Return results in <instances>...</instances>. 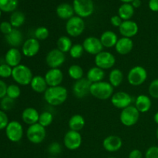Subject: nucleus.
<instances>
[{
    "label": "nucleus",
    "instance_id": "a18cd8bd",
    "mask_svg": "<svg viewBox=\"0 0 158 158\" xmlns=\"http://www.w3.org/2000/svg\"><path fill=\"white\" fill-rule=\"evenodd\" d=\"M145 158H158V147H150L145 153Z\"/></svg>",
    "mask_w": 158,
    "mask_h": 158
},
{
    "label": "nucleus",
    "instance_id": "5fc2aeb1",
    "mask_svg": "<svg viewBox=\"0 0 158 158\" xmlns=\"http://www.w3.org/2000/svg\"><path fill=\"white\" fill-rule=\"evenodd\" d=\"M120 1L123 3H131L133 0H120Z\"/></svg>",
    "mask_w": 158,
    "mask_h": 158
},
{
    "label": "nucleus",
    "instance_id": "6e6552de",
    "mask_svg": "<svg viewBox=\"0 0 158 158\" xmlns=\"http://www.w3.org/2000/svg\"><path fill=\"white\" fill-rule=\"evenodd\" d=\"M140 113L134 106H128L122 110L120 114V120L125 127H133L138 122Z\"/></svg>",
    "mask_w": 158,
    "mask_h": 158
},
{
    "label": "nucleus",
    "instance_id": "c85d7f7f",
    "mask_svg": "<svg viewBox=\"0 0 158 158\" xmlns=\"http://www.w3.org/2000/svg\"><path fill=\"white\" fill-rule=\"evenodd\" d=\"M85 124H86V120H85L84 117L80 114L73 115L69 120V123H68L69 130L78 131V132H80L82 129H83Z\"/></svg>",
    "mask_w": 158,
    "mask_h": 158
},
{
    "label": "nucleus",
    "instance_id": "72a5a7b5",
    "mask_svg": "<svg viewBox=\"0 0 158 158\" xmlns=\"http://www.w3.org/2000/svg\"><path fill=\"white\" fill-rule=\"evenodd\" d=\"M83 74H84V71L80 65H71L68 69V75L75 81L83 78Z\"/></svg>",
    "mask_w": 158,
    "mask_h": 158
},
{
    "label": "nucleus",
    "instance_id": "9b49d317",
    "mask_svg": "<svg viewBox=\"0 0 158 158\" xmlns=\"http://www.w3.org/2000/svg\"><path fill=\"white\" fill-rule=\"evenodd\" d=\"M82 136L78 131H74L69 130L66 133L63 137V144L65 148L69 151H76L79 149L82 144Z\"/></svg>",
    "mask_w": 158,
    "mask_h": 158
},
{
    "label": "nucleus",
    "instance_id": "09e8293b",
    "mask_svg": "<svg viewBox=\"0 0 158 158\" xmlns=\"http://www.w3.org/2000/svg\"><path fill=\"white\" fill-rule=\"evenodd\" d=\"M7 84L5 83L3 80H0V100L6 96V92H7Z\"/></svg>",
    "mask_w": 158,
    "mask_h": 158
},
{
    "label": "nucleus",
    "instance_id": "39448f33",
    "mask_svg": "<svg viewBox=\"0 0 158 158\" xmlns=\"http://www.w3.org/2000/svg\"><path fill=\"white\" fill-rule=\"evenodd\" d=\"M148 79V71L141 66L131 68L127 74V81L131 86H138L143 84Z\"/></svg>",
    "mask_w": 158,
    "mask_h": 158
},
{
    "label": "nucleus",
    "instance_id": "f8f14e48",
    "mask_svg": "<svg viewBox=\"0 0 158 158\" xmlns=\"http://www.w3.org/2000/svg\"><path fill=\"white\" fill-rule=\"evenodd\" d=\"M66 61V55L58 49H53L49 51L46 56V65L49 69L60 68Z\"/></svg>",
    "mask_w": 158,
    "mask_h": 158
},
{
    "label": "nucleus",
    "instance_id": "473e14b6",
    "mask_svg": "<svg viewBox=\"0 0 158 158\" xmlns=\"http://www.w3.org/2000/svg\"><path fill=\"white\" fill-rule=\"evenodd\" d=\"M25 21H26V16L23 12H20V11H15L12 13L10 15V20L9 23L12 26V27L17 29V28L20 27L24 24Z\"/></svg>",
    "mask_w": 158,
    "mask_h": 158
},
{
    "label": "nucleus",
    "instance_id": "f3484780",
    "mask_svg": "<svg viewBox=\"0 0 158 158\" xmlns=\"http://www.w3.org/2000/svg\"><path fill=\"white\" fill-rule=\"evenodd\" d=\"M44 77L49 87L60 86L63 80V71L60 68L49 69L46 73Z\"/></svg>",
    "mask_w": 158,
    "mask_h": 158
},
{
    "label": "nucleus",
    "instance_id": "f704fd0d",
    "mask_svg": "<svg viewBox=\"0 0 158 158\" xmlns=\"http://www.w3.org/2000/svg\"><path fill=\"white\" fill-rule=\"evenodd\" d=\"M19 0H0V9L2 12H13L18 7Z\"/></svg>",
    "mask_w": 158,
    "mask_h": 158
},
{
    "label": "nucleus",
    "instance_id": "0eeeda50",
    "mask_svg": "<svg viewBox=\"0 0 158 158\" xmlns=\"http://www.w3.org/2000/svg\"><path fill=\"white\" fill-rule=\"evenodd\" d=\"M74 12L80 18H87L94 12L93 0H73V2Z\"/></svg>",
    "mask_w": 158,
    "mask_h": 158
},
{
    "label": "nucleus",
    "instance_id": "f03ea898",
    "mask_svg": "<svg viewBox=\"0 0 158 158\" xmlns=\"http://www.w3.org/2000/svg\"><path fill=\"white\" fill-rule=\"evenodd\" d=\"M114 90V87L106 81H101L92 83L90 86V94L95 98L101 100H106L111 98Z\"/></svg>",
    "mask_w": 158,
    "mask_h": 158
},
{
    "label": "nucleus",
    "instance_id": "c9c22d12",
    "mask_svg": "<svg viewBox=\"0 0 158 158\" xmlns=\"http://www.w3.org/2000/svg\"><path fill=\"white\" fill-rule=\"evenodd\" d=\"M52 121H53V115L52 113L49 111H44L40 114L38 123L45 128L52 124Z\"/></svg>",
    "mask_w": 158,
    "mask_h": 158
},
{
    "label": "nucleus",
    "instance_id": "c756f323",
    "mask_svg": "<svg viewBox=\"0 0 158 158\" xmlns=\"http://www.w3.org/2000/svg\"><path fill=\"white\" fill-rule=\"evenodd\" d=\"M134 9L131 3H123L118 9V15L123 21L131 20L134 15Z\"/></svg>",
    "mask_w": 158,
    "mask_h": 158
},
{
    "label": "nucleus",
    "instance_id": "5701e85b",
    "mask_svg": "<svg viewBox=\"0 0 158 158\" xmlns=\"http://www.w3.org/2000/svg\"><path fill=\"white\" fill-rule=\"evenodd\" d=\"M151 105H152V102H151V98L145 94H140L137 96L134 102V106L141 114L148 112L151 110Z\"/></svg>",
    "mask_w": 158,
    "mask_h": 158
},
{
    "label": "nucleus",
    "instance_id": "603ef678",
    "mask_svg": "<svg viewBox=\"0 0 158 158\" xmlns=\"http://www.w3.org/2000/svg\"><path fill=\"white\" fill-rule=\"evenodd\" d=\"M131 4L132 5L134 9H138L141 6V1L140 0H133Z\"/></svg>",
    "mask_w": 158,
    "mask_h": 158
},
{
    "label": "nucleus",
    "instance_id": "49530a36",
    "mask_svg": "<svg viewBox=\"0 0 158 158\" xmlns=\"http://www.w3.org/2000/svg\"><path fill=\"white\" fill-rule=\"evenodd\" d=\"M9 123V121L7 114L5 111L0 110V130L6 129Z\"/></svg>",
    "mask_w": 158,
    "mask_h": 158
},
{
    "label": "nucleus",
    "instance_id": "423d86ee",
    "mask_svg": "<svg viewBox=\"0 0 158 158\" xmlns=\"http://www.w3.org/2000/svg\"><path fill=\"white\" fill-rule=\"evenodd\" d=\"M46 136V128L37 123L29 126L26 131V137L29 142L34 144L43 143Z\"/></svg>",
    "mask_w": 158,
    "mask_h": 158
},
{
    "label": "nucleus",
    "instance_id": "13d9d810",
    "mask_svg": "<svg viewBox=\"0 0 158 158\" xmlns=\"http://www.w3.org/2000/svg\"><path fill=\"white\" fill-rule=\"evenodd\" d=\"M49 158H57V157H49Z\"/></svg>",
    "mask_w": 158,
    "mask_h": 158
},
{
    "label": "nucleus",
    "instance_id": "e433bc0d",
    "mask_svg": "<svg viewBox=\"0 0 158 158\" xmlns=\"http://www.w3.org/2000/svg\"><path fill=\"white\" fill-rule=\"evenodd\" d=\"M21 94V89L20 87L16 84H10L7 87V92L6 96L12 100H16L19 98Z\"/></svg>",
    "mask_w": 158,
    "mask_h": 158
},
{
    "label": "nucleus",
    "instance_id": "1a4fd4ad",
    "mask_svg": "<svg viewBox=\"0 0 158 158\" xmlns=\"http://www.w3.org/2000/svg\"><path fill=\"white\" fill-rule=\"evenodd\" d=\"M94 62L96 66L105 70L114 67L116 63V58L111 52L103 50L95 56Z\"/></svg>",
    "mask_w": 158,
    "mask_h": 158
},
{
    "label": "nucleus",
    "instance_id": "4be33fe9",
    "mask_svg": "<svg viewBox=\"0 0 158 158\" xmlns=\"http://www.w3.org/2000/svg\"><path fill=\"white\" fill-rule=\"evenodd\" d=\"M6 42L12 48H17L23 44V35L22 32L19 29L14 28L12 32L8 35H5Z\"/></svg>",
    "mask_w": 158,
    "mask_h": 158
},
{
    "label": "nucleus",
    "instance_id": "b1692460",
    "mask_svg": "<svg viewBox=\"0 0 158 158\" xmlns=\"http://www.w3.org/2000/svg\"><path fill=\"white\" fill-rule=\"evenodd\" d=\"M40 118V114L33 107H27L22 113V120L29 126L37 123Z\"/></svg>",
    "mask_w": 158,
    "mask_h": 158
},
{
    "label": "nucleus",
    "instance_id": "864d4df0",
    "mask_svg": "<svg viewBox=\"0 0 158 158\" xmlns=\"http://www.w3.org/2000/svg\"><path fill=\"white\" fill-rule=\"evenodd\" d=\"M154 120L156 123L158 125V112L156 113L154 116Z\"/></svg>",
    "mask_w": 158,
    "mask_h": 158
},
{
    "label": "nucleus",
    "instance_id": "7ed1b4c3",
    "mask_svg": "<svg viewBox=\"0 0 158 158\" xmlns=\"http://www.w3.org/2000/svg\"><path fill=\"white\" fill-rule=\"evenodd\" d=\"M12 77L14 81L21 86H27L30 84L33 76L30 68L23 64H20L12 68Z\"/></svg>",
    "mask_w": 158,
    "mask_h": 158
},
{
    "label": "nucleus",
    "instance_id": "052dcab7",
    "mask_svg": "<svg viewBox=\"0 0 158 158\" xmlns=\"http://www.w3.org/2000/svg\"><path fill=\"white\" fill-rule=\"evenodd\" d=\"M157 43H158V37H157Z\"/></svg>",
    "mask_w": 158,
    "mask_h": 158
},
{
    "label": "nucleus",
    "instance_id": "3c124183",
    "mask_svg": "<svg viewBox=\"0 0 158 158\" xmlns=\"http://www.w3.org/2000/svg\"><path fill=\"white\" fill-rule=\"evenodd\" d=\"M148 6L153 12H158V0H150Z\"/></svg>",
    "mask_w": 158,
    "mask_h": 158
},
{
    "label": "nucleus",
    "instance_id": "bb28decb",
    "mask_svg": "<svg viewBox=\"0 0 158 158\" xmlns=\"http://www.w3.org/2000/svg\"><path fill=\"white\" fill-rule=\"evenodd\" d=\"M29 85L32 90L37 94H44L49 87L46 80H45V77H42V76L33 77Z\"/></svg>",
    "mask_w": 158,
    "mask_h": 158
},
{
    "label": "nucleus",
    "instance_id": "cd10ccee",
    "mask_svg": "<svg viewBox=\"0 0 158 158\" xmlns=\"http://www.w3.org/2000/svg\"><path fill=\"white\" fill-rule=\"evenodd\" d=\"M105 77V72L103 69L94 66L91 67L86 73V79L90 82L91 83H98V82L103 81Z\"/></svg>",
    "mask_w": 158,
    "mask_h": 158
},
{
    "label": "nucleus",
    "instance_id": "6ab92c4d",
    "mask_svg": "<svg viewBox=\"0 0 158 158\" xmlns=\"http://www.w3.org/2000/svg\"><path fill=\"white\" fill-rule=\"evenodd\" d=\"M123 146V140L117 135H110L103 141V147L108 152H117Z\"/></svg>",
    "mask_w": 158,
    "mask_h": 158
},
{
    "label": "nucleus",
    "instance_id": "bf43d9fd",
    "mask_svg": "<svg viewBox=\"0 0 158 158\" xmlns=\"http://www.w3.org/2000/svg\"><path fill=\"white\" fill-rule=\"evenodd\" d=\"M108 158H116V157H108Z\"/></svg>",
    "mask_w": 158,
    "mask_h": 158
},
{
    "label": "nucleus",
    "instance_id": "79ce46f5",
    "mask_svg": "<svg viewBox=\"0 0 158 158\" xmlns=\"http://www.w3.org/2000/svg\"><path fill=\"white\" fill-rule=\"evenodd\" d=\"M148 92L152 98L158 99V78L154 80L150 83Z\"/></svg>",
    "mask_w": 158,
    "mask_h": 158
},
{
    "label": "nucleus",
    "instance_id": "f257e3e1",
    "mask_svg": "<svg viewBox=\"0 0 158 158\" xmlns=\"http://www.w3.org/2000/svg\"><path fill=\"white\" fill-rule=\"evenodd\" d=\"M44 100L51 106H60L66 102L68 97V92L66 87L63 86L48 87L43 94Z\"/></svg>",
    "mask_w": 158,
    "mask_h": 158
},
{
    "label": "nucleus",
    "instance_id": "8fccbe9b",
    "mask_svg": "<svg viewBox=\"0 0 158 158\" xmlns=\"http://www.w3.org/2000/svg\"><path fill=\"white\" fill-rule=\"evenodd\" d=\"M129 158H143V154L140 150L134 149L130 152Z\"/></svg>",
    "mask_w": 158,
    "mask_h": 158
},
{
    "label": "nucleus",
    "instance_id": "9d476101",
    "mask_svg": "<svg viewBox=\"0 0 158 158\" xmlns=\"http://www.w3.org/2000/svg\"><path fill=\"white\" fill-rule=\"evenodd\" d=\"M6 135L7 138L13 143L20 141L23 137V125L16 120H12L9 123L6 129Z\"/></svg>",
    "mask_w": 158,
    "mask_h": 158
},
{
    "label": "nucleus",
    "instance_id": "412c9836",
    "mask_svg": "<svg viewBox=\"0 0 158 158\" xmlns=\"http://www.w3.org/2000/svg\"><path fill=\"white\" fill-rule=\"evenodd\" d=\"M22 52L17 48H11L6 52L5 61L6 64L14 68L20 65L22 60Z\"/></svg>",
    "mask_w": 158,
    "mask_h": 158
},
{
    "label": "nucleus",
    "instance_id": "2eb2a0df",
    "mask_svg": "<svg viewBox=\"0 0 158 158\" xmlns=\"http://www.w3.org/2000/svg\"><path fill=\"white\" fill-rule=\"evenodd\" d=\"M92 83L86 78L77 80L73 86V94L77 98L82 99L90 94V86Z\"/></svg>",
    "mask_w": 158,
    "mask_h": 158
},
{
    "label": "nucleus",
    "instance_id": "ea45409f",
    "mask_svg": "<svg viewBox=\"0 0 158 158\" xmlns=\"http://www.w3.org/2000/svg\"><path fill=\"white\" fill-rule=\"evenodd\" d=\"M14 106H15V100L9 98L7 96L3 97L0 102V107L3 111L11 110L14 107Z\"/></svg>",
    "mask_w": 158,
    "mask_h": 158
},
{
    "label": "nucleus",
    "instance_id": "393cba45",
    "mask_svg": "<svg viewBox=\"0 0 158 158\" xmlns=\"http://www.w3.org/2000/svg\"><path fill=\"white\" fill-rule=\"evenodd\" d=\"M100 40L103 47L112 48L115 47L119 39L115 32L110 30H106L101 34Z\"/></svg>",
    "mask_w": 158,
    "mask_h": 158
},
{
    "label": "nucleus",
    "instance_id": "dca6fc26",
    "mask_svg": "<svg viewBox=\"0 0 158 158\" xmlns=\"http://www.w3.org/2000/svg\"><path fill=\"white\" fill-rule=\"evenodd\" d=\"M40 49V43L38 40L32 37L25 40L22 46V53L26 57H34L38 54Z\"/></svg>",
    "mask_w": 158,
    "mask_h": 158
},
{
    "label": "nucleus",
    "instance_id": "37998d69",
    "mask_svg": "<svg viewBox=\"0 0 158 158\" xmlns=\"http://www.w3.org/2000/svg\"><path fill=\"white\" fill-rule=\"evenodd\" d=\"M12 67L6 63L0 65V77L2 78H9L12 77Z\"/></svg>",
    "mask_w": 158,
    "mask_h": 158
},
{
    "label": "nucleus",
    "instance_id": "a19ab883",
    "mask_svg": "<svg viewBox=\"0 0 158 158\" xmlns=\"http://www.w3.org/2000/svg\"><path fill=\"white\" fill-rule=\"evenodd\" d=\"M48 152L52 156L58 155L62 151V146L59 142L53 141L48 146Z\"/></svg>",
    "mask_w": 158,
    "mask_h": 158
},
{
    "label": "nucleus",
    "instance_id": "20e7f679",
    "mask_svg": "<svg viewBox=\"0 0 158 158\" xmlns=\"http://www.w3.org/2000/svg\"><path fill=\"white\" fill-rule=\"evenodd\" d=\"M86 24L83 18L74 15L68 19L66 23V31L71 37H78L84 32Z\"/></svg>",
    "mask_w": 158,
    "mask_h": 158
},
{
    "label": "nucleus",
    "instance_id": "7c9ffc66",
    "mask_svg": "<svg viewBox=\"0 0 158 158\" xmlns=\"http://www.w3.org/2000/svg\"><path fill=\"white\" fill-rule=\"evenodd\" d=\"M123 81V73L120 69H114L109 74V83L114 87H118Z\"/></svg>",
    "mask_w": 158,
    "mask_h": 158
},
{
    "label": "nucleus",
    "instance_id": "c03bdc74",
    "mask_svg": "<svg viewBox=\"0 0 158 158\" xmlns=\"http://www.w3.org/2000/svg\"><path fill=\"white\" fill-rule=\"evenodd\" d=\"M13 29L14 28L12 27V26L11 25V23H9V22L4 21L2 22V23H1V24H0V31H1L2 33L4 34L5 35L10 33Z\"/></svg>",
    "mask_w": 158,
    "mask_h": 158
},
{
    "label": "nucleus",
    "instance_id": "4d7b16f0",
    "mask_svg": "<svg viewBox=\"0 0 158 158\" xmlns=\"http://www.w3.org/2000/svg\"><path fill=\"white\" fill-rule=\"evenodd\" d=\"M1 15H2V11L1 9H0V17H1Z\"/></svg>",
    "mask_w": 158,
    "mask_h": 158
},
{
    "label": "nucleus",
    "instance_id": "4468645a",
    "mask_svg": "<svg viewBox=\"0 0 158 158\" xmlns=\"http://www.w3.org/2000/svg\"><path fill=\"white\" fill-rule=\"evenodd\" d=\"M83 49L85 52L90 55H97L103 51L104 47L102 45L100 40L96 36H88L83 40Z\"/></svg>",
    "mask_w": 158,
    "mask_h": 158
},
{
    "label": "nucleus",
    "instance_id": "ddd939ff",
    "mask_svg": "<svg viewBox=\"0 0 158 158\" xmlns=\"http://www.w3.org/2000/svg\"><path fill=\"white\" fill-rule=\"evenodd\" d=\"M113 106L117 109L123 110L128 106H131L133 102V97L124 91H119L114 93L110 98Z\"/></svg>",
    "mask_w": 158,
    "mask_h": 158
},
{
    "label": "nucleus",
    "instance_id": "4c0bfd02",
    "mask_svg": "<svg viewBox=\"0 0 158 158\" xmlns=\"http://www.w3.org/2000/svg\"><path fill=\"white\" fill-rule=\"evenodd\" d=\"M84 49H83V46L82 44H73V45L72 48L69 50V53L72 58L73 59H80L82 56L83 55V52H84Z\"/></svg>",
    "mask_w": 158,
    "mask_h": 158
},
{
    "label": "nucleus",
    "instance_id": "2f4dec72",
    "mask_svg": "<svg viewBox=\"0 0 158 158\" xmlns=\"http://www.w3.org/2000/svg\"><path fill=\"white\" fill-rule=\"evenodd\" d=\"M73 45V44L71 39L69 36H66V35L60 36L57 40L56 43L57 49L61 51V52H64V53L69 52Z\"/></svg>",
    "mask_w": 158,
    "mask_h": 158
},
{
    "label": "nucleus",
    "instance_id": "58836bf2",
    "mask_svg": "<svg viewBox=\"0 0 158 158\" xmlns=\"http://www.w3.org/2000/svg\"><path fill=\"white\" fill-rule=\"evenodd\" d=\"M49 29L44 26H40L38 27L34 32V36L36 40H45L49 37Z\"/></svg>",
    "mask_w": 158,
    "mask_h": 158
},
{
    "label": "nucleus",
    "instance_id": "a211bd4d",
    "mask_svg": "<svg viewBox=\"0 0 158 158\" xmlns=\"http://www.w3.org/2000/svg\"><path fill=\"white\" fill-rule=\"evenodd\" d=\"M139 30L138 25L136 22L132 20H127L123 21L122 24L119 27V32L122 37L132 39L137 34Z\"/></svg>",
    "mask_w": 158,
    "mask_h": 158
},
{
    "label": "nucleus",
    "instance_id": "aec40b11",
    "mask_svg": "<svg viewBox=\"0 0 158 158\" xmlns=\"http://www.w3.org/2000/svg\"><path fill=\"white\" fill-rule=\"evenodd\" d=\"M133 48H134V42L132 39L127 38V37H121L119 39L115 46L116 52L122 56L129 54L132 51Z\"/></svg>",
    "mask_w": 158,
    "mask_h": 158
},
{
    "label": "nucleus",
    "instance_id": "de8ad7c7",
    "mask_svg": "<svg viewBox=\"0 0 158 158\" xmlns=\"http://www.w3.org/2000/svg\"><path fill=\"white\" fill-rule=\"evenodd\" d=\"M110 23L114 27L119 28L120 26V25L122 24V23H123V19H122L118 15H113V16L110 18Z\"/></svg>",
    "mask_w": 158,
    "mask_h": 158
},
{
    "label": "nucleus",
    "instance_id": "a878e982",
    "mask_svg": "<svg viewBox=\"0 0 158 158\" xmlns=\"http://www.w3.org/2000/svg\"><path fill=\"white\" fill-rule=\"evenodd\" d=\"M57 16L61 19L68 20L74 16V9L73 6L69 3H61L56 9Z\"/></svg>",
    "mask_w": 158,
    "mask_h": 158
},
{
    "label": "nucleus",
    "instance_id": "6e6d98bb",
    "mask_svg": "<svg viewBox=\"0 0 158 158\" xmlns=\"http://www.w3.org/2000/svg\"><path fill=\"white\" fill-rule=\"evenodd\" d=\"M156 137H157V140H158V127H157V131H156Z\"/></svg>",
    "mask_w": 158,
    "mask_h": 158
}]
</instances>
